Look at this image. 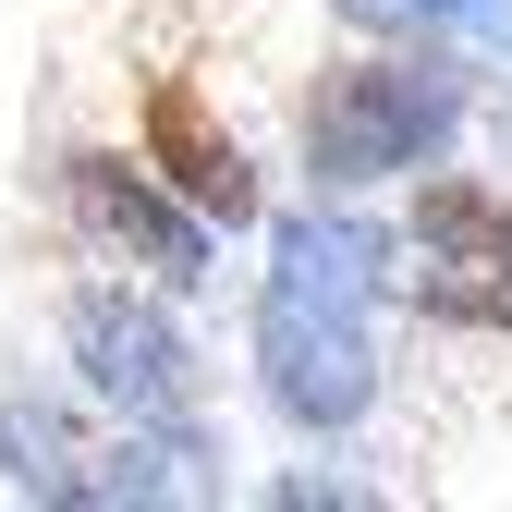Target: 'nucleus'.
<instances>
[{
    "label": "nucleus",
    "mask_w": 512,
    "mask_h": 512,
    "mask_svg": "<svg viewBox=\"0 0 512 512\" xmlns=\"http://www.w3.org/2000/svg\"><path fill=\"white\" fill-rule=\"evenodd\" d=\"M403 244L366 220L305 208L269 232V281H256V378L293 427H354L378 403V293H391Z\"/></svg>",
    "instance_id": "1"
},
{
    "label": "nucleus",
    "mask_w": 512,
    "mask_h": 512,
    "mask_svg": "<svg viewBox=\"0 0 512 512\" xmlns=\"http://www.w3.org/2000/svg\"><path fill=\"white\" fill-rule=\"evenodd\" d=\"M452 135H464V74H439V61H330L293 110V147L330 196L427 171Z\"/></svg>",
    "instance_id": "2"
},
{
    "label": "nucleus",
    "mask_w": 512,
    "mask_h": 512,
    "mask_svg": "<svg viewBox=\"0 0 512 512\" xmlns=\"http://www.w3.org/2000/svg\"><path fill=\"white\" fill-rule=\"evenodd\" d=\"M403 293L439 330H512V196L476 171H439L415 183V220H403Z\"/></svg>",
    "instance_id": "3"
},
{
    "label": "nucleus",
    "mask_w": 512,
    "mask_h": 512,
    "mask_svg": "<svg viewBox=\"0 0 512 512\" xmlns=\"http://www.w3.org/2000/svg\"><path fill=\"white\" fill-rule=\"evenodd\" d=\"M74 366L86 391L122 403V427H196V354L171 342V317L135 293H74Z\"/></svg>",
    "instance_id": "4"
},
{
    "label": "nucleus",
    "mask_w": 512,
    "mask_h": 512,
    "mask_svg": "<svg viewBox=\"0 0 512 512\" xmlns=\"http://www.w3.org/2000/svg\"><path fill=\"white\" fill-rule=\"evenodd\" d=\"M74 208H86L98 244H122V256L159 269V281H196V269H208V208L159 196L147 159H135V171H122V159H74Z\"/></svg>",
    "instance_id": "5"
},
{
    "label": "nucleus",
    "mask_w": 512,
    "mask_h": 512,
    "mask_svg": "<svg viewBox=\"0 0 512 512\" xmlns=\"http://www.w3.org/2000/svg\"><path fill=\"white\" fill-rule=\"evenodd\" d=\"M147 171L171 183L183 208H208L220 232H232V220H256V171H244V147L208 122V98L183 86V74H159V86H147Z\"/></svg>",
    "instance_id": "6"
},
{
    "label": "nucleus",
    "mask_w": 512,
    "mask_h": 512,
    "mask_svg": "<svg viewBox=\"0 0 512 512\" xmlns=\"http://www.w3.org/2000/svg\"><path fill=\"white\" fill-rule=\"evenodd\" d=\"M342 13L378 37H452L476 61H512V0H342Z\"/></svg>",
    "instance_id": "7"
}]
</instances>
